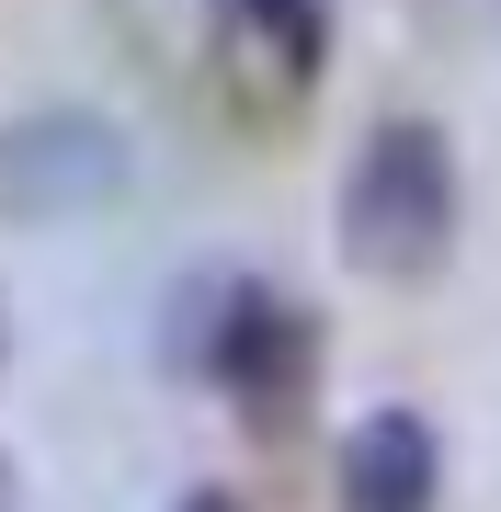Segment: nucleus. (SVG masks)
Wrapping results in <instances>:
<instances>
[{"instance_id":"4","label":"nucleus","mask_w":501,"mask_h":512,"mask_svg":"<svg viewBox=\"0 0 501 512\" xmlns=\"http://www.w3.org/2000/svg\"><path fill=\"white\" fill-rule=\"evenodd\" d=\"M331 501L342 512H445V444L422 410H365L331 456Z\"/></svg>"},{"instance_id":"7","label":"nucleus","mask_w":501,"mask_h":512,"mask_svg":"<svg viewBox=\"0 0 501 512\" xmlns=\"http://www.w3.org/2000/svg\"><path fill=\"white\" fill-rule=\"evenodd\" d=\"M0 512H23V467L12 456H0Z\"/></svg>"},{"instance_id":"1","label":"nucleus","mask_w":501,"mask_h":512,"mask_svg":"<svg viewBox=\"0 0 501 512\" xmlns=\"http://www.w3.org/2000/svg\"><path fill=\"white\" fill-rule=\"evenodd\" d=\"M456 217H467L456 137L433 126V114H376L365 148L342 160V194H331L342 262H353L365 285H422V274H445Z\"/></svg>"},{"instance_id":"8","label":"nucleus","mask_w":501,"mask_h":512,"mask_svg":"<svg viewBox=\"0 0 501 512\" xmlns=\"http://www.w3.org/2000/svg\"><path fill=\"white\" fill-rule=\"evenodd\" d=\"M0 353H12V319H0Z\"/></svg>"},{"instance_id":"2","label":"nucleus","mask_w":501,"mask_h":512,"mask_svg":"<svg viewBox=\"0 0 501 512\" xmlns=\"http://www.w3.org/2000/svg\"><path fill=\"white\" fill-rule=\"evenodd\" d=\"M319 308L285 285H251V274H194L183 285V319H171V365H194L251 433H297L308 399H319Z\"/></svg>"},{"instance_id":"6","label":"nucleus","mask_w":501,"mask_h":512,"mask_svg":"<svg viewBox=\"0 0 501 512\" xmlns=\"http://www.w3.org/2000/svg\"><path fill=\"white\" fill-rule=\"evenodd\" d=\"M171 512H240V501H228V490H183V501H171Z\"/></svg>"},{"instance_id":"3","label":"nucleus","mask_w":501,"mask_h":512,"mask_svg":"<svg viewBox=\"0 0 501 512\" xmlns=\"http://www.w3.org/2000/svg\"><path fill=\"white\" fill-rule=\"evenodd\" d=\"M126 183H137V160L114 137V114H92V103H46V114H12L0 126V217L12 228L103 217Z\"/></svg>"},{"instance_id":"5","label":"nucleus","mask_w":501,"mask_h":512,"mask_svg":"<svg viewBox=\"0 0 501 512\" xmlns=\"http://www.w3.org/2000/svg\"><path fill=\"white\" fill-rule=\"evenodd\" d=\"M217 12V35L251 57V69H274L285 92H308L319 57H331V0H205Z\"/></svg>"}]
</instances>
